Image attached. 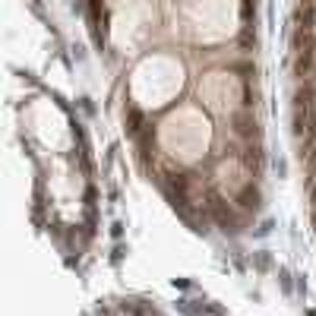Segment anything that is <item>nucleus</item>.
Listing matches in <instances>:
<instances>
[{"mask_svg": "<svg viewBox=\"0 0 316 316\" xmlns=\"http://www.w3.org/2000/svg\"><path fill=\"white\" fill-rule=\"evenodd\" d=\"M206 209L209 215H212V221L225 231V234H240V218L234 215V209L225 203V196H221L218 190H206Z\"/></svg>", "mask_w": 316, "mask_h": 316, "instance_id": "f257e3e1", "label": "nucleus"}, {"mask_svg": "<svg viewBox=\"0 0 316 316\" xmlns=\"http://www.w3.org/2000/svg\"><path fill=\"white\" fill-rule=\"evenodd\" d=\"M231 133L243 139V143H260V123L250 111H237L231 117Z\"/></svg>", "mask_w": 316, "mask_h": 316, "instance_id": "f03ea898", "label": "nucleus"}, {"mask_svg": "<svg viewBox=\"0 0 316 316\" xmlns=\"http://www.w3.org/2000/svg\"><path fill=\"white\" fill-rule=\"evenodd\" d=\"M237 158H240V165L247 168L253 177L256 174H263V165H266V152L260 143H243V149L237 152Z\"/></svg>", "mask_w": 316, "mask_h": 316, "instance_id": "7ed1b4c3", "label": "nucleus"}, {"mask_svg": "<svg viewBox=\"0 0 316 316\" xmlns=\"http://www.w3.org/2000/svg\"><path fill=\"white\" fill-rule=\"evenodd\" d=\"M237 209H240V212H260V209H263V190H260L253 180L240 186V193H237Z\"/></svg>", "mask_w": 316, "mask_h": 316, "instance_id": "20e7f679", "label": "nucleus"}, {"mask_svg": "<svg viewBox=\"0 0 316 316\" xmlns=\"http://www.w3.org/2000/svg\"><path fill=\"white\" fill-rule=\"evenodd\" d=\"M127 130H130L133 136H139L146 130V114L136 108V104H127Z\"/></svg>", "mask_w": 316, "mask_h": 316, "instance_id": "39448f33", "label": "nucleus"}, {"mask_svg": "<svg viewBox=\"0 0 316 316\" xmlns=\"http://www.w3.org/2000/svg\"><path fill=\"white\" fill-rule=\"evenodd\" d=\"M253 266H256V272H269L272 269V256H269V250H260L253 256Z\"/></svg>", "mask_w": 316, "mask_h": 316, "instance_id": "423d86ee", "label": "nucleus"}, {"mask_svg": "<svg viewBox=\"0 0 316 316\" xmlns=\"http://www.w3.org/2000/svg\"><path fill=\"white\" fill-rule=\"evenodd\" d=\"M278 285H282L285 294H291V291H294V288H291V272H288L285 266H278Z\"/></svg>", "mask_w": 316, "mask_h": 316, "instance_id": "0eeeda50", "label": "nucleus"}, {"mask_svg": "<svg viewBox=\"0 0 316 316\" xmlns=\"http://www.w3.org/2000/svg\"><path fill=\"white\" fill-rule=\"evenodd\" d=\"M240 44H243V48H247V51H250V48H256V35L250 32V26L240 32Z\"/></svg>", "mask_w": 316, "mask_h": 316, "instance_id": "6e6552de", "label": "nucleus"}, {"mask_svg": "<svg viewBox=\"0 0 316 316\" xmlns=\"http://www.w3.org/2000/svg\"><path fill=\"white\" fill-rule=\"evenodd\" d=\"M272 228H275V221H263V225L256 228V237H269V234H272Z\"/></svg>", "mask_w": 316, "mask_h": 316, "instance_id": "1a4fd4ad", "label": "nucleus"}, {"mask_svg": "<svg viewBox=\"0 0 316 316\" xmlns=\"http://www.w3.org/2000/svg\"><path fill=\"white\" fill-rule=\"evenodd\" d=\"M123 253H127V250H123V243H117V247L111 250V263L117 266V263H120V260H123Z\"/></svg>", "mask_w": 316, "mask_h": 316, "instance_id": "9d476101", "label": "nucleus"}, {"mask_svg": "<svg viewBox=\"0 0 316 316\" xmlns=\"http://www.w3.org/2000/svg\"><path fill=\"white\" fill-rule=\"evenodd\" d=\"M206 310L212 313V316H228V310H225V307H218V303H206Z\"/></svg>", "mask_w": 316, "mask_h": 316, "instance_id": "9b49d317", "label": "nucleus"}, {"mask_svg": "<svg viewBox=\"0 0 316 316\" xmlns=\"http://www.w3.org/2000/svg\"><path fill=\"white\" fill-rule=\"evenodd\" d=\"M272 165H275V174H278V177H285V174H288V165H285V161H282V158H275V161H272Z\"/></svg>", "mask_w": 316, "mask_h": 316, "instance_id": "f8f14e48", "label": "nucleus"}, {"mask_svg": "<svg viewBox=\"0 0 316 316\" xmlns=\"http://www.w3.org/2000/svg\"><path fill=\"white\" fill-rule=\"evenodd\" d=\"M111 237H117V240L123 237V225H120V221H114V225H111Z\"/></svg>", "mask_w": 316, "mask_h": 316, "instance_id": "ddd939ff", "label": "nucleus"}, {"mask_svg": "<svg viewBox=\"0 0 316 316\" xmlns=\"http://www.w3.org/2000/svg\"><path fill=\"white\" fill-rule=\"evenodd\" d=\"M240 10H243V19L250 22V13H253V0H243V7H240Z\"/></svg>", "mask_w": 316, "mask_h": 316, "instance_id": "4468645a", "label": "nucleus"}, {"mask_svg": "<svg viewBox=\"0 0 316 316\" xmlns=\"http://www.w3.org/2000/svg\"><path fill=\"white\" fill-rule=\"evenodd\" d=\"M307 316H316V310H307Z\"/></svg>", "mask_w": 316, "mask_h": 316, "instance_id": "2eb2a0df", "label": "nucleus"}]
</instances>
